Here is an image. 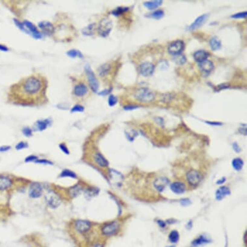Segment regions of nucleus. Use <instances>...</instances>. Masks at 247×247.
Segmentation results:
<instances>
[{
  "label": "nucleus",
  "instance_id": "1",
  "mask_svg": "<svg viewBox=\"0 0 247 247\" xmlns=\"http://www.w3.org/2000/svg\"><path fill=\"white\" fill-rule=\"evenodd\" d=\"M47 78L40 73L33 74L13 85L9 93V99L21 106H40L47 103Z\"/></svg>",
  "mask_w": 247,
  "mask_h": 247
},
{
  "label": "nucleus",
  "instance_id": "2",
  "mask_svg": "<svg viewBox=\"0 0 247 247\" xmlns=\"http://www.w3.org/2000/svg\"><path fill=\"white\" fill-rule=\"evenodd\" d=\"M135 99L139 102L149 103L155 99V93L146 87H142L135 93Z\"/></svg>",
  "mask_w": 247,
  "mask_h": 247
},
{
  "label": "nucleus",
  "instance_id": "3",
  "mask_svg": "<svg viewBox=\"0 0 247 247\" xmlns=\"http://www.w3.org/2000/svg\"><path fill=\"white\" fill-rule=\"evenodd\" d=\"M89 93V87L87 83L85 81H78L74 86L73 95L75 99L82 100L85 98Z\"/></svg>",
  "mask_w": 247,
  "mask_h": 247
},
{
  "label": "nucleus",
  "instance_id": "4",
  "mask_svg": "<svg viewBox=\"0 0 247 247\" xmlns=\"http://www.w3.org/2000/svg\"><path fill=\"white\" fill-rule=\"evenodd\" d=\"M85 71L87 79V84H89V86L92 91L96 93L99 88V82L95 76V73L93 72L91 67L89 66H86V67H85Z\"/></svg>",
  "mask_w": 247,
  "mask_h": 247
},
{
  "label": "nucleus",
  "instance_id": "5",
  "mask_svg": "<svg viewBox=\"0 0 247 247\" xmlns=\"http://www.w3.org/2000/svg\"><path fill=\"white\" fill-rule=\"evenodd\" d=\"M112 27V21L109 18H105L99 23V27H98V32L102 37H107L109 34Z\"/></svg>",
  "mask_w": 247,
  "mask_h": 247
},
{
  "label": "nucleus",
  "instance_id": "6",
  "mask_svg": "<svg viewBox=\"0 0 247 247\" xmlns=\"http://www.w3.org/2000/svg\"><path fill=\"white\" fill-rule=\"evenodd\" d=\"M45 201L48 206L51 208H58L62 203V199L59 195L54 191H49L45 194Z\"/></svg>",
  "mask_w": 247,
  "mask_h": 247
},
{
  "label": "nucleus",
  "instance_id": "7",
  "mask_svg": "<svg viewBox=\"0 0 247 247\" xmlns=\"http://www.w3.org/2000/svg\"><path fill=\"white\" fill-rule=\"evenodd\" d=\"M185 47V44L183 41L176 40L171 42L167 48V51L170 54L174 57L180 54Z\"/></svg>",
  "mask_w": 247,
  "mask_h": 247
},
{
  "label": "nucleus",
  "instance_id": "8",
  "mask_svg": "<svg viewBox=\"0 0 247 247\" xmlns=\"http://www.w3.org/2000/svg\"><path fill=\"white\" fill-rule=\"evenodd\" d=\"M119 225L116 221H112L105 225L102 228V232L104 236H113L118 232Z\"/></svg>",
  "mask_w": 247,
  "mask_h": 247
},
{
  "label": "nucleus",
  "instance_id": "9",
  "mask_svg": "<svg viewBox=\"0 0 247 247\" xmlns=\"http://www.w3.org/2000/svg\"><path fill=\"white\" fill-rule=\"evenodd\" d=\"M155 71V66L151 62H144L140 66L139 71L142 76L148 77L151 76Z\"/></svg>",
  "mask_w": 247,
  "mask_h": 247
},
{
  "label": "nucleus",
  "instance_id": "10",
  "mask_svg": "<svg viewBox=\"0 0 247 247\" xmlns=\"http://www.w3.org/2000/svg\"><path fill=\"white\" fill-rule=\"evenodd\" d=\"M188 182L190 185L197 186L202 179V175L198 171L190 170L186 175Z\"/></svg>",
  "mask_w": 247,
  "mask_h": 247
},
{
  "label": "nucleus",
  "instance_id": "11",
  "mask_svg": "<svg viewBox=\"0 0 247 247\" xmlns=\"http://www.w3.org/2000/svg\"><path fill=\"white\" fill-rule=\"evenodd\" d=\"M43 193V188L38 183H34L31 184L29 195V197L33 199L39 198L41 197Z\"/></svg>",
  "mask_w": 247,
  "mask_h": 247
},
{
  "label": "nucleus",
  "instance_id": "12",
  "mask_svg": "<svg viewBox=\"0 0 247 247\" xmlns=\"http://www.w3.org/2000/svg\"><path fill=\"white\" fill-rule=\"evenodd\" d=\"M74 228L79 233H86L90 230L91 224L89 221L86 220H77L74 223Z\"/></svg>",
  "mask_w": 247,
  "mask_h": 247
},
{
  "label": "nucleus",
  "instance_id": "13",
  "mask_svg": "<svg viewBox=\"0 0 247 247\" xmlns=\"http://www.w3.org/2000/svg\"><path fill=\"white\" fill-rule=\"evenodd\" d=\"M109 175L110 178V181L113 184L119 186L122 183V181L124 179L122 175L115 170L111 169L109 171Z\"/></svg>",
  "mask_w": 247,
  "mask_h": 247
},
{
  "label": "nucleus",
  "instance_id": "14",
  "mask_svg": "<svg viewBox=\"0 0 247 247\" xmlns=\"http://www.w3.org/2000/svg\"><path fill=\"white\" fill-rule=\"evenodd\" d=\"M208 15H206V14H204V15L199 16L195 20V21L192 23V24L190 25L189 30L191 31H193L197 29L198 28L201 27L208 19Z\"/></svg>",
  "mask_w": 247,
  "mask_h": 247
},
{
  "label": "nucleus",
  "instance_id": "15",
  "mask_svg": "<svg viewBox=\"0 0 247 247\" xmlns=\"http://www.w3.org/2000/svg\"><path fill=\"white\" fill-rule=\"evenodd\" d=\"M111 70H112V66L111 63H106L103 65H102L97 69L98 75L100 78H106L108 74L111 73Z\"/></svg>",
  "mask_w": 247,
  "mask_h": 247
},
{
  "label": "nucleus",
  "instance_id": "16",
  "mask_svg": "<svg viewBox=\"0 0 247 247\" xmlns=\"http://www.w3.org/2000/svg\"><path fill=\"white\" fill-rule=\"evenodd\" d=\"M23 24L29 29V31L32 33V36H33L35 39L41 38V33L38 31L36 27L33 24V23L27 20H25L23 22Z\"/></svg>",
  "mask_w": 247,
  "mask_h": 247
},
{
  "label": "nucleus",
  "instance_id": "17",
  "mask_svg": "<svg viewBox=\"0 0 247 247\" xmlns=\"http://www.w3.org/2000/svg\"><path fill=\"white\" fill-rule=\"evenodd\" d=\"M38 26L40 28V29L42 30V31L46 34L52 35L54 31V26L52 23H50L49 21H41L38 23Z\"/></svg>",
  "mask_w": 247,
  "mask_h": 247
},
{
  "label": "nucleus",
  "instance_id": "18",
  "mask_svg": "<svg viewBox=\"0 0 247 247\" xmlns=\"http://www.w3.org/2000/svg\"><path fill=\"white\" fill-rule=\"evenodd\" d=\"M168 183L169 180L166 177H162L158 178L155 180L154 186L158 192H162Z\"/></svg>",
  "mask_w": 247,
  "mask_h": 247
},
{
  "label": "nucleus",
  "instance_id": "19",
  "mask_svg": "<svg viewBox=\"0 0 247 247\" xmlns=\"http://www.w3.org/2000/svg\"><path fill=\"white\" fill-rule=\"evenodd\" d=\"M209 57V53L204 50H197L193 54V58L195 61L200 63L206 60Z\"/></svg>",
  "mask_w": 247,
  "mask_h": 247
},
{
  "label": "nucleus",
  "instance_id": "20",
  "mask_svg": "<svg viewBox=\"0 0 247 247\" xmlns=\"http://www.w3.org/2000/svg\"><path fill=\"white\" fill-rule=\"evenodd\" d=\"M199 67L203 72L208 74L212 71L214 66L212 62L208 60H205V61L199 63Z\"/></svg>",
  "mask_w": 247,
  "mask_h": 247
},
{
  "label": "nucleus",
  "instance_id": "21",
  "mask_svg": "<svg viewBox=\"0 0 247 247\" xmlns=\"http://www.w3.org/2000/svg\"><path fill=\"white\" fill-rule=\"evenodd\" d=\"M170 188L172 192L177 194L183 193L186 190L184 184L180 183V182H175V183H172L170 186Z\"/></svg>",
  "mask_w": 247,
  "mask_h": 247
},
{
  "label": "nucleus",
  "instance_id": "22",
  "mask_svg": "<svg viewBox=\"0 0 247 247\" xmlns=\"http://www.w3.org/2000/svg\"><path fill=\"white\" fill-rule=\"evenodd\" d=\"M230 194V189L226 186H221L216 192V198L218 201H221L226 195Z\"/></svg>",
  "mask_w": 247,
  "mask_h": 247
},
{
  "label": "nucleus",
  "instance_id": "23",
  "mask_svg": "<svg viewBox=\"0 0 247 247\" xmlns=\"http://www.w3.org/2000/svg\"><path fill=\"white\" fill-rule=\"evenodd\" d=\"M94 160L97 164V165H99L102 167H106L107 166H108L109 165L108 161H107L106 158L100 153H95L94 156Z\"/></svg>",
  "mask_w": 247,
  "mask_h": 247
},
{
  "label": "nucleus",
  "instance_id": "24",
  "mask_svg": "<svg viewBox=\"0 0 247 247\" xmlns=\"http://www.w3.org/2000/svg\"><path fill=\"white\" fill-rule=\"evenodd\" d=\"M12 183L10 178L5 176H0V190L3 191L10 188Z\"/></svg>",
  "mask_w": 247,
  "mask_h": 247
},
{
  "label": "nucleus",
  "instance_id": "25",
  "mask_svg": "<svg viewBox=\"0 0 247 247\" xmlns=\"http://www.w3.org/2000/svg\"><path fill=\"white\" fill-rule=\"evenodd\" d=\"M82 190H83L82 187L80 185L76 184L69 190L68 193L70 197L72 198H74L78 197V195L82 193Z\"/></svg>",
  "mask_w": 247,
  "mask_h": 247
},
{
  "label": "nucleus",
  "instance_id": "26",
  "mask_svg": "<svg viewBox=\"0 0 247 247\" xmlns=\"http://www.w3.org/2000/svg\"><path fill=\"white\" fill-rule=\"evenodd\" d=\"M209 44H210V46L211 49L214 51L220 49L221 47V45H222L221 40L216 36H213L210 40Z\"/></svg>",
  "mask_w": 247,
  "mask_h": 247
},
{
  "label": "nucleus",
  "instance_id": "27",
  "mask_svg": "<svg viewBox=\"0 0 247 247\" xmlns=\"http://www.w3.org/2000/svg\"><path fill=\"white\" fill-rule=\"evenodd\" d=\"M51 124V121L49 119L40 120L36 122V128L39 131H44L47 128L49 125Z\"/></svg>",
  "mask_w": 247,
  "mask_h": 247
},
{
  "label": "nucleus",
  "instance_id": "28",
  "mask_svg": "<svg viewBox=\"0 0 247 247\" xmlns=\"http://www.w3.org/2000/svg\"><path fill=\"white\" fill-rule=\"evenodd\" d=\"M163 1L162 0H156V1H151V2H146L144 3V6H145L148 10L153 11L155 10L158 7L161 6Z\"/></svg>",
  "mask_w": 247,
  "mask_h": 247
},
{
  "label": "nucleus",
  "instance_id": "29",
  "mask_svg": "<svg viewBox=\"0 0 247 247\" xmlns=\"http://www.w3.org/2000/svg\"><path fill=\"white\" fill-rule=\"evenodd\" d=\"M60 177H70V178H73V179L77 178V175L74 171H71L70 170H67V169L63 170L61 172V174H60Z\"/></svg>",
  "mask_w": 247,
  "mask_h": 247
},
{
  "label": "nucleus",
  "instance_id": "30",
  "mask_svg": "<svg viewBox=\"0 0 247 247\" xmlns=\"http://www.w3.org/2000/svg\"><path fill=\"white\" fill-rule=\"evenodd\" d=\"M98 193H99V190L93 187L87 188L84 192V195L87 198H91L93 197L96 196V195H98Z\"/></svg>",
  "mask_w": 247,
  "mask_h": 247
},
{
  "label": "nucleus",
  "instance_id": "31",
  "mask_svg": "<svg viewBox=\"0 0 247 247\" xmlns=\"http://www.w3.org/2000/svg\"><path fill=\"white\" fill-rule=\"evenodd\" d=\"M244 164V162L243 161H242L241 158H234V160L232 161V166L233 167H234V169L237 170V171H239L242 169V167H243Z\"/></svg>",
  "mask_w": 247,
  "mask_h": 247
},
{
  "label": "nucleus",
  "instance_id": "32",
  "mask_svg": "<svg viewBox=\"0 0 247 247\" xmlns=\"http://www.w3.org/2000/svg\"><path fill=\"white\" fill-rule=\"evenodd\" d=\"M95 30V24L93 23V24H90L84 28L82 30V33L84 34L86 36H91L94 34V31Z\"/></svg>",
  "mask_w": 247,
  "mask_h": 247
},
{
  "label": "nucleus",
  "instance_id": "33",
  "mask_svg": "<svg viewBox=\"0 0 247 247\" xmlns=\"http://www.w3.org/2000/svg\"><path fill=\"white\" fill-rule=\"evenodd\" d=\"M210 240H208L207 238H205L204 236H200L199 238L195 239L192 242V245L195 246L202 245L204 244H206L208 243H210Z\"/></svg>",
  "mask_w": 247,
  "mask_h": 247
},
{
  "label": "nucleus",
  "instance_id": "34",
  "mask_svg": "<svg viewBox=\"0 0 247 247\" xmlns=\"http://www.w3.org/2000/svg\"><path fill=\"white\" fill-rule=\"evenodd\" d=\"M164 12L161 9H158V10H156L153 12H152L150 17L153 18V19L155 20H161L164 17Z\"/></svg>",
  "mask_w": 247,
  "mask_h": 247
},
{
  "label": "nucleus",
  "instance_id": "35",
  "mask_svg": "<svg viewBox=\"0 0 247 247\" xmlns=\"http://www.w3.org/2000/svg\"><path fill=\"white\" fill-rule=\"evenodd\" d=\"M169 239L171 243H177L179 239V234L177 231L174 230L172 231L169 235Z\"/></svg>",
  "mask_w": 247,
  "mask_h": 247
},
{
  "label": "nucleus",
  "instance_id": "36",
  "mask_svg": "<svg viewBox=\"0 0 247 247\" xmlns=\"http://www.w3.org/2000/svg\"><path fill=\"white\" fill-rule=\"evenodd\" d=\"M67 55L68 56V57H71V58H76V57L80 58H83V54L80 52V51L77 50H74V49L70 50L69 51H68V52L67 53Z\"/></svg>",
  "mask_w": 247,
  "mask_h": 247
},
{
  "label": "nucleus",
  "instance_id": "37",
  "mask_svg": "<svg viewBox=\"0 0 247 247\" xmlns=\"http://www.w3.org/2000/svg\"><path fill=\"white\" fill-rule=\"evenodd\" d=\"M174 62L178 65H183L186 62V58L183 54H179L177 56H175L174 58Z\"/></svg>",
  "mask_w": 247,
  "mask_h": 247
},
{
  "label": "nucleus",
  "instance_id": "38",
  "mask_svg": "<svg viewBox=\"0 0 247 247\" xmlns=\"http://www.w3.org/2000/svg\"><path fill=\"white\" fill-rule=\"evenodd\" d=\"M128 11H129V8L128 7H119L113 10L111 13L115 16H119V15H122L123 13L127 12Z\"/></svg>",
  "mask_w": 247,
  "mask_h": 247
},
{
  "label": "nucleus",
  "instance_id": "39",
  "mask_svg": "<svg viewBox=\"0 0 247 247\" xmlns=\"http://www.w3.org/2000/svg\"><path fill=\"white\" fill-rule=\"evenodd\" d=\"M247 16V12L246 11L245 12H238L236 13L235 15H233L231 16L232 18H234V19H245Z\"/></svg>",
  "mask_w": 247,
  "mask_h": 247
},
{
  "label": "nucleus",
  "instance_id": "40",
  "mask_svg": "<svg viewBox=\"0 0 247 247\" xmlns=\"http://www.w3.org/2000/svg\"><path fill=\"white\" fill-rule=\"evenodd\" d=\"M118 102V99L115 96L111 95L108 98V104L110 107H113Z\"/></svg>",
  "mask_w": 247,
  "mask_h": 247
},
{
  "label": "nucleus",
  "instance_id": "41",
  "mask_svg": "<svg viewBox=\"0 0 247 247\" xmlns=\"http://www.w3.org/2000/svg\"><path fill=\"white\" fill-rule=\"evenodd\" d=\"M125 135H126V137L129 141H133L135 139V138L138 135V133L136 131H135V130H132V131H130L129 133L126 132Z\"/></svg>",
  "mask_w": 247,
  "mask_h": 247
},
{
  "label": "nucleus",
  "instance_id": "42",
  "mask_svg": "<svg viewBox=\"0 0 247 247\" xmlns=\"http://www.w3.org/2000/svg\"><path fill=\"white\" fill-rule=\"evenodd\" d=\"M84 111V108L83 106L80 105V104H76L74 106L73 108L71 109V113H76V112H83Z\"/></svg>",
  "mask_w": 247,
  "mask_h": 247
},
{
  "label": "nucleus",
  "instance_id": "43",
  "mask_svg": "<svg viewBox=\"0 0 247 247\" xmlns=\"http://www.w3.org/2000/svg\"><path fill=\"white\" fill-rule=\"evenodd\" d=\"M28 147H29V145H28V144L27 142L21 141L17 144V145L16 146L15 148L17 150H23V149L27 148Z\"/></svg>",
  "mask_w": 247,
  "mask_h": 247
},
{
  "label": "nucleus",
  "instance_id": "44",
  "mask_svg": "<svg viewBox=\"0 0 247 247\" xmlns=\"http://www.w3.org/2000/svg\"><path fill=\"white\" fill-rule=\"evenodd\" d=\"M35 163L36 164H44V165H53V163L47 160V159H45V158H42V159H38L37 160Z\"/></svg>",
  "mask_w": 247,
  "mask_h": 247
},
{
  "label": "nucleus",
  "instance_id": "45",
  "mask_svg": "<svg viewBox=\"0 0 247 247\" xmlns=\"http://www.w3.org/2000/svg\"><path fill=\"white\" fill-rule=\"evenodd\" d=\"M22 133H23V135H25V137H31L32 135V129H31L30 128H29V127H25V128H23V129H22Z\"/></svg>",
  "mask_w": 247,
  "mask_h": 247
},
{
  "label": "nucleus",
  "instance_id": "46",
  "mask_svg": "<svg viewBox=\"0 0 247 247\" xmlns=\"http://www.w3.org/2000/svg\"><path fill=\"white\" fill-rule=\"evenodd\" d=\"M59 148L60 149V150H61L62 152H63L66 155H69L70 154V151L69 150V148H67V146L64 143L60 144L59 145Z\"/></svg>",
  "mask_w": 247,
  "mask_h": 247
},
{
  "label": "nucleus",
  "instance_id": "47",
  "mask_svg": "<svg viewBox=\"0 0 247 247\" xmlns=\"http://www.w3.org/2000/svg\"><path fill=\"white\" fill-rule=\"evenodd\" d=\"M14 21H15L16 25L18 28H19V29H20L21 31H23V32H27V33H29V32H28L27 31L25 30V27L24 25H23L22 23H20L19 21L17 20H15V19L14 20Z\"/></svg>",
  "mask_w": 247,
  "mask_h": 247
},
{
  "label": "nucleus",
  "instance_id": "48",
  "mask_svg": "<svg viewBox=\"0 0 247 247\" xmlns=\"http://www.w3.org/2000/svg\"><path fill=\"white\" fill-rule=\"evenodd\" d=\"M38 159V157L36 156V155H29V156L25 158V162H35Z\"/></svg>",
  "mask_w": 247,
  "mask_h": 247
},
{
  "label": "nucleus",
  "instance_id": "49",
  "mask_svg": "<svg viewBox=\"0 0 247 247\" xmlns=\"http://www.w3.org/2000/svg\"><path fill=\"white\" fill-rule=\"evenodd\" d=\"M140 106L138 105H128L124 106V109L126 111H131V110H134L140 108Z\"/></svg>",
  "mask_w": 247,
  "mask_h": 247
},
{
  "label": "nucleus",
  "instance_id": "50",
  "mask_svg": "<svg viewBox=\"0 0 247 247\" xmlns=\"http://www.w3.org/2000/svg\"><path fill=\"white\" fill-rule=\"evenodd\" d=\"M228 86H229V84L228 83H222V84L218 86L217 87V91H221L222 89H225L228 88Z\"/></svg>",
  "mask_w": 247,
  "mask_h": 247
},
{
  "label": "nucleus",
  "instance_id": "51",
  "mask_svg": "<svg viewBox=\"0 0 247 247\" xmlns=\"http://www.w3.org/2000/svg\"><path fill=\"white\" fill-rule=\"evenodd\" d=\"M112 91V88H109V89H105V90H104V91H101V92H100L99 93V95H101V96H106V95H108L109 93Z\"/></svg>",
  "mask_w": 247,
  "mask_h": 247
},
{
  "label": "nucleus",
  "instance_id": "52",
  "mask_svg": "<svg viewBox=\"0 0 247 247\" xmlns=\"http://www.w3.org/2000/svg\"><path fill=\"white\" fill-rule=\"evenodd\" d=\"M11 147L9 146H2L0 147V152H6L8 150H10Z\"/></svg>",
  "mask_w": 247,
  "mask_h": 247
},
{
  "label": "nucleus",
  "instance_id": "53",
  "mask_svg": "<svg viewBox=\"0 0 247 247\" xmlns=\"http://www.w3.org/2000/svg\"><path fill=\"white\" fill-rule=\"evenodd\" d=\"M233 149H234V150L237 153H239L241 151V149L239 145L236 142H234V144H233Z\"/></svg>",
  "mask_w": 247,
  "mask_h": 247
},
{
  "label": "nucleus",
  "instance_id": "54",
  "mask_svg": "<svg viewBox=\"0 0 247 247\" xmlns=\"http://www.w3.org/2000/svg\"><path fill=\"white\" fill-rule=\"evenodd\" d=\"M205 122L208 124L212 125H222V123L217 122H210V121H206Z\"/></svg>",
  "mask_w": 247,
  "mask_h": 247
},
{
  "label": "nucleus",
  "instance_id": "55",
  "mask_svg": "<svg viewBox=\"0 0 247 247\" xmlns=\"http://www.w3.org/2000/svg\"><path fill=\"white\" fill-rule=\"evenodd\" d=\"M0 50H2V51H8V48L5 45L0 44Z\"/></svg>",
  "mask_w": 247,
  "mask_h": 247
},
{
  "label": "nucleus",
  "instance_id": "56",
  "mask_svg": "<svg viewBox=\"0 0 247 247\" xmlns=\"http://www.w3.org/2000/svg\"><path fill=\"white\" fill-rule=\"evenodd\" d=\"M157 223H158V225L162 228H164L166 226V223L164 221L159 220V221H157Z\"/></svg>",
  "mask_w": 247,
  "mask_h": 247
},
{
  "label": "nucleus",
  "instance_id": "57",
  "mask_svg": "<svg viewBox=\"0 0 247 247\" xmlns=\"http://www.w3.org/2000/svg\"><path fill=\"white\" fill-rule=\"evenodd\" d=\"M91 247H104V245L100 243H96L94 245H93Z\"/></svg>",
  "mask_w": 247,
  "mask_h": 247
},
{
  "label": "nucleus",
  "instance_id": "58",
  "mask_svg": "<svg viewBox=\"0 0 247 247\" xmlns=\"http://www.w3.org/2000/svg\"><path fill=\"white\" fill-rule=\"evenodd\" d=\"M225 180H226V179H225V177H223V178H222L221 179L219 180L217 182V184H223V183H225Z\"/></svg>",
  "mask_w": 247,
  "mask_h": 247
},
{
  "label": "nucleus",
  "instance_id": "59",
  "mask_svg": "<svg viewBox=\"0 0 247 247\" xmlns=\"http://www.w3.org/2000/svg\"><path fill=\"white\" fill-rule=\"evenodd\" d=\"M244 129H245L244 134L246 135V128H245ZM240 130H241H241H242V132H241L242 134H243V128H241V129H240Z\"/></svg>",
  "mask_w": 247,
  "mask_h": 247
},
{
  "label": "nucleus",
  "instance_id": "60",
  "mask_svg": "<svg viewBox=\"0 0 247 247\" xmlns=\"http://www.w3.org/2000/svg\"><path fill=\"white\" fill-rule=\"evenodd\" d=\"M168 247H175L174 246H168Z\"/></svg>",
  "mask_w": 247,
  "mask_h": 247
}]
</instances>
